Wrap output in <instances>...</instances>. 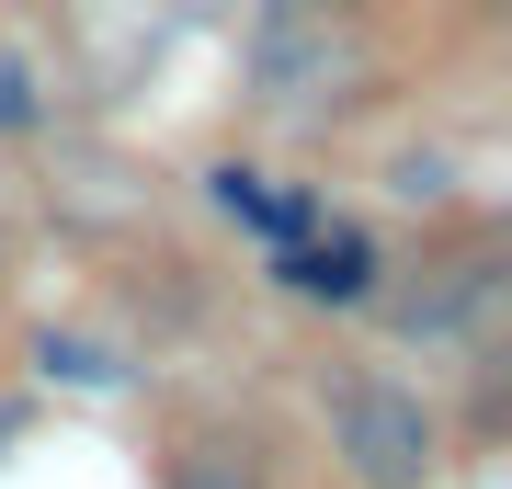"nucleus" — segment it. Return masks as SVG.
Wrapping results in <instances>:
<instances>
[{
    "instance_id": "obj_1",
    "label": "nucleus",
    "mask_w": 512,
    "mask_h": 489,
    "mask_svg": "<svg viewBox=\"0 0 512 489\" xmlns=\"http://www.w3.org/2000/svg\"><path fill=\"white\" fill-rule=\"evenodd\" d=\"M376 0H262L251 23V91L274 126H330L376 91Z\"/></svg>"
},
{
    "instance_id": "obj_2",
    "label": "nucleus",
    "mask_w": 512,
    "mask_h": 489,
    "mask_svg": "<svg viewBox=\"0 0 512 489\" xmlns=\"http://www.w3.org/2000/svg\"><path fill=\"white\" fill-rule=\"evenodd\" d=\"M342 455L376 489H410L433 467V421H421V399H399V387H342Z\"/></svg>"
},
{
    "instance_id": "obj_3",
    "label": "nucleus",
    "mask_w": 512,
    "mask_h": 489,
    "mask_svg": "<svg viewBox=\"0 0 512 489\" xmlns=\"http://www.w3.org/2000/svg\"><path fill=\"white\" fill-rule=\"evenodd\" d=\"M365 273H376V251L353 228H330V239H308V251H285V285H308V296H365Z\"/></svg>"
},
{
    "instance_id": "obj_4",
    "label": "nucleus",
    "mask_w": 512,
    "mask_h": 489,
    "mask_svg": "<svg viewBox=\"0 0 512 489\" xmlns=\"http://www.w3.org/2000/svg\"><path fill=\"white\" fill-rule=\"evenodd\" d=\"M183 489H262V478L239 467V455H194V467H183Z\"/></svg>"
},
{
    "instance_id": "obj_5",
    "label": "nucleus",
    "mask_w": 512,
    "mask_h": 489,
    "mask_svg": "<svg viewBox=\"0 0 512 489\" xmlns=\"http://www.w3.org/2000/svg\"><path fill=\"white\" fill-rule=\"evenodd\" d=\"M0 285H12V273H0Z\"/></svg>"
}]
</instances>
